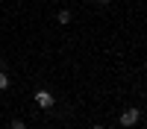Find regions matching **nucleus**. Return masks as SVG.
<instances>
[{
  "label": "nucleus",
  "mask_w": 147,
  "mask_h": 129,
  "mask_svg": "<svg viewBox=\"0 0 147 129\" xmlns=\"http://www.w3.org/2000/svg\"><path fill=\"white\" fill-rule=\"evenodd\" d=\"M138 120H141V112L136 109V106H132V109H124V112H121V126H124V129L136 126Z\"/></svg>",
  "instance_id": "f257e3e1"
},
{
  "label": "nucleus",
  "mask_w": 147,
  "mask_h": 129,
  "mask_svg": "<svg viewBox=\"0 0 147 129\" xmlns=\"http://www.w3.org/2000/svg\"><path fill=\"white\" fill-rule=\"evenodd\" d=\"M53 94L50 91H44V88H38L35 91V106H38V109H53Z\"/></svg>",
  "instance_id": "f03ea898"
},
{
  "label": "nucleus",
  "mask_w": 147,
  "mask_h": 129,
  "mask_svg": "<svg viewBox=\"0 0 147 129\" xmlns=\"http://www.w3.org/2000/svg\"><path fill=\"white\" fill-rule=\"evenodd\" d=\"M56 21H59V23H71V12H68V9H59V12H56Z\"/></svg>",
  "instance_id": "7ed1b4c3"
},
{
  "label": "nucleus",
  "mask_w": 147,
  "mask_h": 129,
  "mask_svg": "<svg viewBox=\"0 0 147 129\" xmlns=\"http://www.w3.org/2000/svg\"><path fill=\"white\" fill-rule=\"evenodd\" d=\"M12 85V79H9V74H6V70H0V91H6Z\"/></svg>",
  "instance_id": "20e7f679"
},
{
  "label": "nucleus",
  "mask_w": 147,
  "mask_h": 129,
  "mask_svg": "<svg viewBox=\"0 0 147 129\" xmlns=\"http://www.w3.org/2000/svg\"><path fill=\"white\" fill-rule=\"evenodd\" d=\"M9 126H12V129H27V123H24V120H12Z\"/></svg>",
  "instance_id": "39448f33"
},
{
  "label": "nucleus",
  "mask_w": 147,
  "mask_h": 129,
  "mask_svg": "<svg viewBox=\"0 0 147 129\" xmlns=\"http://www.w3.org/2000/svg\"><path fill=\"white\" fill-rule=\"evenodd\" d=\"M91 3H97V6H106V3H109V0H91Z\"/></svg>",
  "instance_id": "423d86ee"
},
{
  "label": "nucleus",
  "mask_w": 147,
  "mask_h": 129,
  "mask_svg": "<svg viewBox=\"0 0 147 129\" xmlns=\"http://www.w3.org/2000/svg\"><path fill=\"white\" fill-rule=\"evenodd\" d=\"M0 70H6V59H0Z\"/></svg>",
  "instance_id": "0eeeda50"
},
{
  "label": "nucleus",
  "mask_w": 147,
  "mask_h": 129,
  "mask_svg": "<svg viewBox=\"0 0 147 129\" xmlns=\"http://www.w3.org/2000/svg\"><path fill=\"white\" fill-rule=\"evenodd\" d=\"M91 129H106V126H103V123H94V126H91Z\"/></svg>",
  "instance_id": "6e6552de"
}]
</instances>
